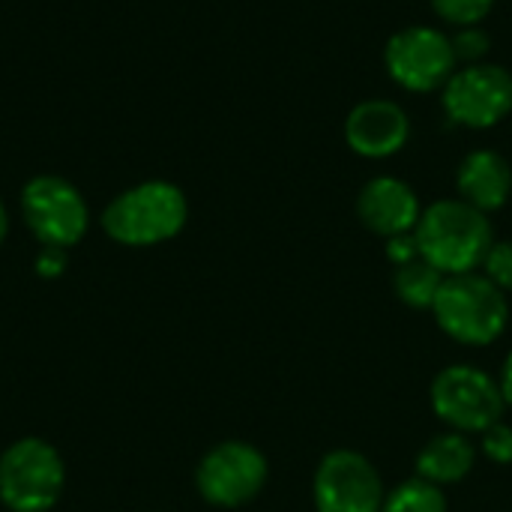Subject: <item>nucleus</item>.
<instances>
[{
    "mask_svg": "<svg viewBox=\"0 0 512 512\" xmlns=\"http://www.w3.org/2000/svg\"><path fill=\"white\" fill-rule=\"evenodd\" d=\"M414 234L420 255L444 276L477 273L495 243L489 216L462 198H444L426 207Z\"/></svg>",
    "mask_w": 512,
    "mask_h": 512,
    "instance_id": "obj_1",
    "label": "nucleus"
},
{
    "mask_svg": "<svg viewBox=\"0 0 512 512\" xmlns=\"http://www.w3.org/2000/svg\"><path fill=\"white\" fill-rule=\"evenodd\" d=\"M189 219V201L168 180H144L120 192L102 210V231L123 246H156L174 240Z\"/></svg>",
    "mask_w": 512,
    "mask_h": 512,
    "instance_id": "obj_2",
    "label": "nucleus"
},
{
    "mask_svg": "<svg viewBox=\"0 0 512 512\" xmlns=\"http://www.w3.org/2000/svg\"><path fill=\"white\" fill-rule=\"evenodd\" d=\"M432 312L438 327L450 339L471 348L498 342L510 321L507 294L498 285H492L483 273L447 276Z\"/></svg>",
    "mask_w": 512,
    "mask_h": 512,
    "instance_id": "obj_3",
    "label": "nucleus"
},
{
    "mask_svg": "<svg viewBox=\"0 0 512 512\" xmlns=\"http://www.w3.org/2000/svg\"><path fill=\"white\" fill-rule=\"evenodd\" d=\"M66 468L42 438H21L0 456V501L12 512H48L63 495Z\"/></svg>",
    "mask_w": 512,
    "mask_h": 512,
    "instance_id": "obj_4",
    "label": "nucleus"
},
{
    "mask_svg": "<svg viewBox=\"0 0 512 512\" xmlns=\"http://www.w3.org/2000/svg\"><path fill=\"white\" fill-rule=\"evenodd\" d=\"M429 399L432 411L462 435H483L489 426L501 423L507 408L498 381L489 372L465 363L441 369L432 381Z\"/></svg>",
    "mask_w": 512,
    "mask_h": 512,
    "instance_id": "obj_5",
    "label": "nucleus"
},
{
    "mask_svg": "<svg viewBox=\"0 0 512 512\" xmlns=\"http://www.w3.org/2000/svg\"><path fill=\"white\" fill-rule=\"evenodd\" d=\"M21 216L30 234L42 246L72 249L90 228V210L84 195L57 174H39L21 189Z\"/></svg>",
    "mask_w": 512,
    "mask_h": 512,
    "instance_id": "obj_6",
    "label": "nucleus"
},
{
    "mask_svg": "<svg viewBox=\"0 0 512 512\" xmlns=\"http://www.w3.org/2000/svg\"><path fill=\"white\" fill-rule=\"evenodd\" d=\"M384 66L387 75L411 90V93H432L444 90V84L459 69L453 39L429 24L402 27L384 45Z\"/></svg>",
    "mask_w": 512,
    "mask_h": 512,
    "instance_id": "obj_7",
    "label": "nucleus"
},
{
    "mask_svg": "<svg viewBox=\"0 0 512 512\" xmlns=\"http://www.w3.org/2000/svg\"><path fill=\"white\" fill-rule=\"evenodd\" d=\"M267 474L270 468L258 447L246 441H222L198 462L195 486L210 507L237 510L261 495Z\"/></svg>",
    "mask_w": 512,
    "mask_h": 512,
    "instance_id": "obj_8",
    "label": "nucleus"
},
{
    "mask_svg": "<svg viewBox=\"0 0 512 512\" xmlns=\"http://www.w3.org/2000/svg\"><path fill=\"white\" fill-rule=\"evenodd\" d=\"M444 111L465 129H492L512 111V72L501 63H468L441 90Z\"/></svg>",
    "mask_w": 512,
    "mask_h": 512,
    "instance_id": "obj_9",
    "label": "nucleus"
},
{
    "mask_svg": "<svg viewBox=\"0 0 512 512\" xmlns=\"http://www.w3.org/2000/svg\"><path fill=\"white\" fill-rule=\"evenodd\" d=\"M315 512H381L384 480L357 450H333L321 459L312 480Z\"/></svg>",
    "mask_w": 512,
    "mask_h": 512,
    "instance_id": "obj_10",
    "label": "nucleus"
},
{
    "mask_svg": "<svg viewBox=\"0 0 512 512\" xmlns=\"http://www.w3.org/2000/svg\"><path fill=\"white\" fill-rule=\"evenodd\" d=\"M411 120L393 99H363L345 117V141L363 159H387L408 144Z\"/></svg>",
    "mask_w": 512,
    "mask_h": 512,
    "instance_id": "obj_11",
    "label": "nucleus"
},
{
    "mask_svg": "<svg viewBox=\"0 0 512 512\" xmlns=\"http://www.w3.org/2000/svg\"><path fill=\"white\" fill-rule=\"evenodd\" d=\"M357 216L372 234L390 240L399 234H411L423 216V207H420L417 192L405 180L384 174V177L369 180L360 189Z\"/></svg>",
    "mask_w": 512,
    "mask_h": 512,
    "instance_id": "obj_12",
    "label": "nucleus"
},
{
    "mask_svg": "<svg viewBox=\"0 0 512 512\" xmlns=\"http://www.w3.org/2000/svg\"><path fill=\"white\" fill-rule=\"evenodd\" d=\"M459 198L471 207L483 210L486 216L492 210H501L512 195V168L498 150H474L462 159L456 174Z\"/></svg>",
    "mask_w": 512,
    "mask_h": 512,
    "instance_id": "obj_13",
    "label": "nucleus"
},
{
    "mask_svg": "<svg viewBox=\"0 0 512 512\" xmlns=\"http://www.w3.org/2000/svg\"><path fill=\"white\" fill-rule=\"evenodd\" d=\"M474 465H477V447L462 432L435 435L417 453V477L441 489L462 483L474 471Z\"/></svg>",
    "mask_w": 512,
    "mask_h": 512,
    "instance_id": "obj_14",
    "label": "nucleus"
},
{
    "mask_svg": "<svg viewBox=\"0 0 512 512\" xmlns=\"http://www.w3.org/2000/svg\"><path fill=\"white\" fill-rule=\"evenodd\" d=\"M444 279L447 276L435 264H429L426 258H417V261H408V264L396 267L393 288H396V294H399V300L405 306H411V309H432Z\"/></svg>",
    "mask_w": 512,
    "mask_h": 512,
    "instance_id": "obj_15",
    "label": "nucleus"
},
{
    "mask_svg": "<svg viewBox=\"0 0 512 512\" xmlns=\"http://www.w3.org/2000/svg\"><path fill=\"white\" fill-rule=\"evenodd\" d=\"M381 512H447V498L441 486L414 477L387 492Z\"/></svg>",
    "mask_w": 512,
    "mask_h": 512,
    "instance_id": "obj_16",
    "label": "nucleus"
},
{
    "mask_svg": "<svg viewBox=\"0 0 512 512\" xmlns=\"http://www.w3.org/2000/svg\"><path fill=\"white\" fill-rule=\"evenodd\" d=\"M429 3H432L435 15L441 21L453 24L456 30L480 24L492 12V6H495V0H429Z\"/></svg>",
    "mask_w": 512,
    "mask_h": 512,
    "instance_id": "obj_17",
    "label": "nucleus"
},
{
    "mask_svg": "<svg viewBox=\"0 0 512 512\" xmlns=\"http://www.w3.org/2000/svg\"><path fill=\"white\" fill-rule=\"evenodd\" d=\"M453 39V51H456V60L459 63H483V57L489 54V45H492V39H489V33L480 27V24H471V27H459L456 30V36H450Z\"/></svg>",
    "mask_w": 512,
    "mask_h": 512,
    "instance_id": "obj_18",
    "label": "nucleus"
},
{
    "mask_svg": "<svg viewBox=\"0 0 512 512\" xmlns=\"http://www.w3.org/2000/svg\"><path fill=\"white\" fill-rule=\"evenodd\" d=\"M483 276L498 285L504 294L512 291V240H504V243H492L486 261H483Z\"/></svg>",
    "mask_w": 512,
    "mask_h": 512,
    "instance_id": "obj_19",
    "label": "nucleus"
},
{
    "mask_svg": "<svg viewBox=\"0 0 512 512\" xmlns=\"http://www.w3.org/2000/svg\"><path fill=\"white\" fill-rule=\"evenodd\" d=\"M480 450L495 465H512V426H507L504 420L489 426L480 435Z\"/></svg>",
    "mask_w": 512,
    "mask_h": 512,
    "instance_id": "obj_20",
    "label": "nucleus"
},
{
    "mask_svg": "<svg viewBox=\"0 0 512 512\" xmlns=\"http://www.w3.org/2000/svg\"><path fill=\"white\" fill-rule=\"evenodd\" d=\"M387 258H390L396 267H402V264H408V261H417V258H423V255H420L417 234L411 231V234L390 237V240H387Z\"/></svg>",
    "mask_w": 512,
    "mask_h": 512,
    "instance_id": "obj_21",
    "label": "nucleus"
},
{
    "mask_svg": "<svg viewBox=\"0 0 512 512\" xmlns=\"http://www.w3.org/2000/svg\"><path fill=\"white\" fill-rule=\"evenodd\" d=\"M66 270V249H54V246H42L36 255V273L42 279H57Z\"/></svg>",
    "mask_w": 512,
    "mask_h": 512,
    "instance_id": "obj_22",
    "label": "nucleus"
},
{
    "mask_svg": "<svg viewBox=\"0 0 512 512\" xmlns=\"http://www.w3.org/2000/svg\"><path fill=\"white\" fill-rule=\"evenodd\" d=\"M498 387H501V396H504L507 408H512V351L507 354V360H504V369H501Z\"/></svg>",
    "mask_w": 512,
    "mask_h": 512,
    "instance_id": "obj_23",
    "label": "nucleus"
},
{
    "mask_svg": "<svg viewBox=\"0 0 512 512\" xmlns=\"http://www.w3.org/2000/svg\"><path fill=\"white\" fill-rule=\"evenodd\" d=\"M6 234H9V213H6V207H3V201H0V246H3V240H6Z\"/></svg>",
    "mask_w": 512,
    "mask_h": 512,
    "instance_id": "obj_24",
    "label": "nucleus"
}]
</instances>
